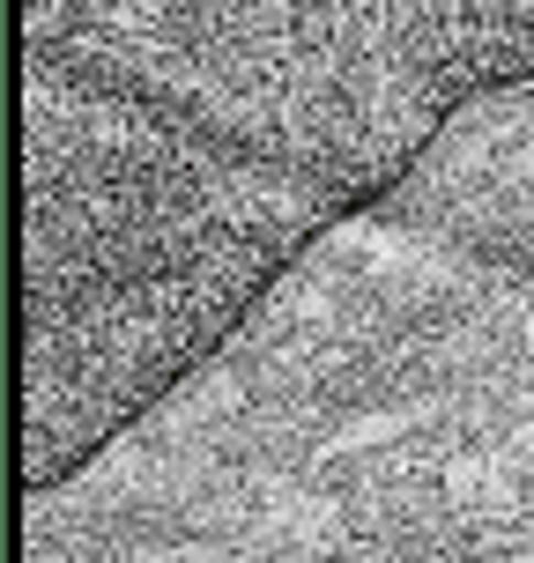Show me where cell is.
<instances>
[{"label":"cell","instance_id":"6da1fadb","mask_svg":"<svg viewBox=\"0 0 534 563\" xmlns=\"http://www.w3.org/2000/svg\"><path fill=\"white\" fill-rule=\"evenodd\" d=\"M23 460L67 475L141 416L341 200L30 75Z\"/></svg>","mask_w":534,"mask_h":563},{"label":"cell","instance_id":"7a4b0ae2","mask_svg":"<svg viewBox=\"0 0 534 563\" xmlns=\"http://www.w3.org/2000/svg\"><path fill=\"white\" fill-rule=\"evenodd\" d=\"M30 75L357 200L534 75V0H30Z\"/></svg>","mask_w":534,"mask_h":563}]
</instances>
